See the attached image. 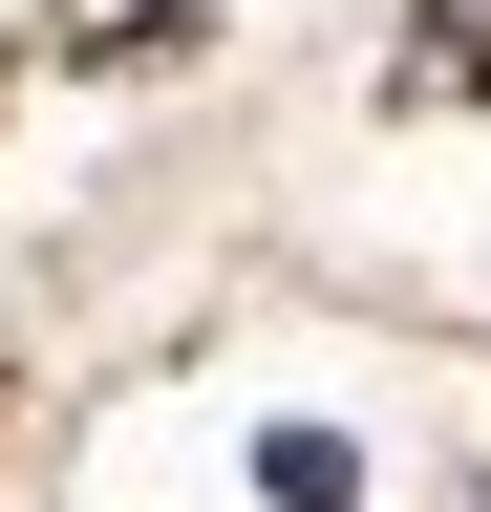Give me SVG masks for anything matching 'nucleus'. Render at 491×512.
<instances>
[{
  "label": "nucleus",
  "mask_w": 491,
  "mask_h": 512,
  "mask_svg": "<svg viewBox=\"0 0 491 512\" xmlns=\"http://www.w3.org/2000/svg\"><path fill=\"white\" fill-rule=\"evenodd\" d=\"M257 491H278V512H342V491H363V448H342V427H278V448H257Z\"/></svg>",
  "instance_id": "1"
}]
</instances>
